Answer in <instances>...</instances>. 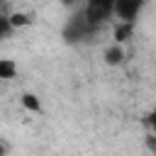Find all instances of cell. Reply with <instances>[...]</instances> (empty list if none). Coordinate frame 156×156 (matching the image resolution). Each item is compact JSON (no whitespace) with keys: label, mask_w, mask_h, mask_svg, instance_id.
<instances>
[{"label":"cell","mask_w":156,"mask_h":156,"mask_svg":"<svg viewBox=\"0 0 156 156\" xmlns=\"http://www.w3.org/2000/svg\"><path fill=\"white\" fill-rule=\"evenodd\" d=\"M2 2H5V0H0V10H2Z\"/></svg>","instance_id":"obj_12"},{"label":"cell","mask_w":156,"mask_h":156,"mask_svg":"<svg viewBox=\"0 0 156 156\" xmlns=\"http://www.w3.org/2000/svg\"><path fill=\"white\" fill-rule=\"evenodd\" d=\"M132 32H134V24L132 22H117V27H115V44H122V41H127L129 37H132Z\"/></svg>","instance_id":"obj_5"},{"label":"cell","mask_w":156,"mask_h":156,"mask_svg":"<svg viewBox=\"0 0 156 156\" xmlns=\"http://www.w3.org/2000/svg\"><path fill=\"white\" fill-rule=\"evenodd\" d=\"M22 105H24L29 112H41V102H39V98L32 95V93H24V95H22Z\"/></svg>","instance_id":"obj_7"},{"label":"cell","mask_w":156,"mask_h":156,"mask_svg":"<svg viewBox=\"0 0 156 156\" xmlns=\"http://www.w3.org/2000/svg\"><path fill=\"white\" fill-rule=\"evenodd\" d=\"M112 15H115V0H88L85 2V10H83V17L95 29L102 22H107Z\"/></svg>","instance_id":"obj_1"},{"label":"cell","mask_w":156,"mask_h":156,"mask_svg":"<svg viewBox=\"0 0 156 156\" xmlns=\"http://www.w3.org/2000/svg\"><path fill=\"white\" fill-rule=\"evenodd\" d=\"M149 124H151V129H154V134H156V110L149 115Z\"/></svg>","instance_id":"obj_10"},{"label":"cell","mask_w":156,"mask_h":156,"mask_svg":"<svg viewBox=\"0 0 156 156\" xmlns=\"http://www.w3.org/2000/svg\"><path fill=\"white\" fill-rule=\"evenodd\" d=\"M12 32V24H10V17L0 12V39H5L7 34Z\"/></svg>","instance_id":"obj_9"},{"label":"cell","mask_w":156,"mask_h":156,"mask_svg":"<svg viewBox=\"0 0 156 156\" xmlns=\"http://www.w3.org/2000/svg\"><path fill=\"white\" fill-rule=\"evenodd\" d=\"M63 2H66V5H71V2H73V0H63Z\"/></svg>","instance_id":"obj_11"},{"label":"cell","mask_w":156,"mask_h":156,"mask_svg":"<svg viewBox=\"0 0 156 156\" xmlns=\"http://www.w3.org/2000/svg\"><path fill=\"white\" fill-rule=\"evenodd\" d=\"M93 32H95V27L88 24V20H85L83 15H78V17H71V22L66 24L63 39H66V41H83V39H88Z\"/></svg>","instance_id":"obj_2"},{"label":"cell","mask_w":156,"mask_h":156,"mask_svg":"<svg viewBox=\"0 0 156 156\" xmlns=\"http://www.w3.org/2000/svg\"><path fill=\"white\" fill-rule=\"evenodd\" d=\"M144 7V0H115V15L119 17V22H132L139 17Z\"/></svg>","instance_id":"obj_3"},{"label":"cell","mask_w":156,"mask_h":156,"mask_svg":"<svg viewBox=\"0 0 156 156\" xmlns=\"http://www.w3.org/2000/svg\"><path fill=\"white\" fill-rule=\"evenodd\" d=\"M122 58H124V49L119 44H112L105 49V63L107 66H117V63H122Z\"/></svg>","instance_id":"obj_4"},{"label":"cell","mask_w":156,"mask_h":156,"mask_svg":"<svg viewBox=\"0 0 156 156\" xmlns=\"http://www.w3.org/2000/svg\"><path fill=\"white\" fill-rule=\"evenodd\" d=\"M32 20H29V15H24V12H15V15H10V24H12V29L15 27H24V24H29Z\"/></svg>","instance_id":"obj_8"},{"label":"cell","mask_w":156,"mask_h":156,"mask_svg":"<svg viewBox=\"0 0 156 156\" xmlns=\"http://www.w3.org/2000/svg\"><path fill=\"white\" fill-rule=\"evenodd\" d=\"M17 76V63L12 58H0V80H10Z\"/></svg>","instance_id":"obj_6"}]
</instances>
